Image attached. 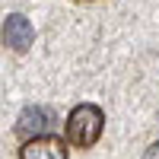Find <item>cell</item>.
I'll return each mask as SVG.
<instances>
[{"label":"cell","mask_w":159,"mask_h":159,"mask_svg":"<svg viewBox=\"0 0 159 159\" xmlns=\"http://www.w3.org/2000/svg\"><path fill=\"white\" fill-rule=\"evenodd\" d=\"M102 130H105V111L96 102H83V105H73L64 121V140L76 150H89L99 143Z\"/></svg>","instance_id":"1"},{"label":"cell","mask_w":159,"mask_h":159,"mask_svg":"<svg viewBox=\"0 0 159 159\" xmlns=\"http://www.w3.org/2000/svg\"><path fill=\"white\" fill-rule=\"evenodd\" d=\"M19 159H70V147L57 134H38V137L22 140Z\"/></svg>","instance_id":"2"},{"label":"cell","mask_w":159,"mask_h":159,"mask_svg":"<svg viewBox=\"0 0 159 159\" xmlns=\"http://www.w3.org/2000/svg\"><path fill=\"white\" fill-rule=\"evenodd\" d=\"M0 38H3V45H7L10 51L22 54V51H29V48H32V42H35V29H32V22L25 19L22 13H10V16L3 19Z\"/></svg>","instance_id":"3"},{"label":"cell","mask_w":159,"mask_h":159,"mask_svg":"<svg viewBox=\"0 0 159 159\" xmlns=\"http://www.w3.org/2000/svg\"><path fill=\"white\" fill-rule=\"evenodd\" d=\"M54 111L45 108V105H25V108L19 111V121H16V134L22 140L29 137H38V134H48L51 127H54Z\"/></svg>","instance_id":"4"},{"label":"cell","mask_w":159,"mask_h":159,"mask_svg":"<svg viewBox=\"0 0 159 159\" xmlns=\"http://www.w3.org/2000/svg\"><path fill=\"white\" fill-rule=\"evenodd\" d=\"M147 159H159V140L150 143V150H147Z\"/></svg>","instance_id":"5"}]
</instances>
